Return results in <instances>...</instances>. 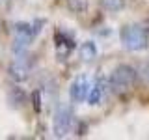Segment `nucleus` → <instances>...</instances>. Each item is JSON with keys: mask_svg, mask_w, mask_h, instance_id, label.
Returning a JSON list of instances; mask_svg holds the SVG:
<instances>
[{"mask_svg": "<svg viewBox=\"0 0 149 140\" xmlns=\"http://www.w3.org/2000/svg\"><path fill=\"white\" fill-rule=\"evenodd\" d=\"M138 80V71L132 67V65H118V67L112 71L110 78H108V84L112 88V92L116 93H127L134 88V84Z\"/></svg>", "mask_w": 149, "mask_h": 140, "instance_id": "nucleus-1", "label": "nucleus"}, {"mask_svg": "<svg viewBox=\"0 0 149 140\" xmlns=\"http://www.w3.org/2000/svg\"><path fill=\"white\" fill-rule=\"evenodd\" d=\"M121 43L127 50H143L147 49L149 39H147V32L146 28L138 26V24H127L121 28Z\"/></svg>", "mask_w": 149, "mask_h": 140, "instance_id": "nucleus-2", "label": "nucleus"}, {"mask_svg": "<svg viewBox=\"0 0 149 140\" xmlns=\"http://www.w3.org/2000/svg\"><path fill=\"white\" fill-rule=\"evenodd\" d=\"M73 127V110L69 106H58L52 118V131L56 138H63L69 134V131Z\"/></svg>", "mask_w": 149, "mask_h": 140, "instance_id": "nucleus-3", "label": "nucleus"}, {"mask_svg": "<svg viewBox=\"0 0 149 140\" xmlns=\"http://www.w3.org/2000/svg\"><path fill=\"white\" fill-rule=\"evenodd\" d=\"M45 24V21H41V19H37L34 22H15V34L17 37H21V39H24L26 43H30L34 37L41 32V26Z\"/></svg>", "mask_w": 149, "mask_h": 140, "instance_id": "nucleus-4", "label": "nucleus"}, {"mask_svg": "<svg viewBox=\"0 0 149 140\" xmlns=\"http://www.w3.org/2000/svg\"><path fill=\"white\" fill-rule=\"evenodd\" d=\"M90 88H91V84H90V80H88L86 75L77 77V78L71 82V88H69V97H71V101L80 103V101H84V99H88Z\"/></svg>", "mask_w": 149, "mask_h": 140, "instance_id": "nucleus-5", "label": "nucleus"}, {"mask_svg": "<svg viewBox=\"0 0 149 140\" xmlns=\"http://www.w3.org/2000/svg\"><path fill=\"white\" fill-rule=\"evenodd\" d=\"M30 64H28L26 58H15L8 67V75L11 80L15 82H24L28 77H30Z\"/></svg>", "mask_w": 149, "mask_h": 140, "instance_id": "nucleus-6", "label": "nucleus"}, {"mask_svg": "<svg viewBox=\"0 0 149 140\" xmlns=\"http://www.w3.org/2000/svg\"><path fill=\"white\" fill-rule=\"evenodd\" d=\"M8 103L13 106V108H21V106H24L26 93L22 92V88H19V86L9 88V90H8Z\"/></svg>", "mask_w": 149, "mask_h": 140, "instance_id": "nucleus-7", "label": "nucleus"}, {"mask_svg": "<svg viewBox=\"0 0 149 140\" xmlns=\"http://www.w3.org/2000/svg\"><path fill=\"white\" fill-rule=\"evenodd\" d=\"M102 95H104V80L93 82V86L90 88V93H88V103L90 105H99Z\"/></svg>", "mask_w": 149, "mask_h": 140, "instance_id": "nucleus-8", "label": "nucleus"}, {"mask_svg": "<svg viewBox=\"0 0 149 140\" xmlns=\"http://www.w3.org/2000/svg\"><path fill=\"white\" fill-rule=\"evenodd\" d=\"M78 54H80V58L84 62H91L93 58L97 56V47L93 41H84L80 45V49H78Z\"/></svg>", "mask_w": 149, "mask_h": 140, "instance_id": "nucleus-9", "label": "nucleus"}, {"mask_svg": "<svg viewBox=\"0 0 149 140\" xmlns=\"http://www.w3.org/2000/svg\"><path fill=\"white\" fill-rule=\"evenodd\" d=\"M101 6L106 11L116 13V11H121L125 8V0H101Z\"/></svg>", "mask_w": 149, "mask_h": 140, "instance_id": "nucleus-10", "label": "nucleus"}, {"mask_svg": "<svg viewBox=\"0 0 149 140\" xmlns=\"http://www.w3.org/2000/svg\"><path fill=\"white\" fill-rule=\"evenodd\" d=\"M67 2V8L74 13H86L88 11V0H65Z\"/></svg>", "mask_w": 149, "mask_h": 140, "instance_id": "nucleus-11", "label": "nucleus"}, {"mask_svg": "<svg viewBox=\"0 0 149 140\" xmlns=\"http://www.w3.org/2000/svg\"><path fill=\"white\" fill-rule=\"evenodd\" d=\"M32 106H34V110H36V112H39V110H41V93L37 92V90L32 92Z\"/></svg>", "mask_w": 149, "mask_h": 140, "instance_id": "nucleus-12", "label": "nucleus"}, {"mask_svg": "<svg viewBox=\"0 0 149 140\" xmlns=\"http://www.w3.org/2000/svg\"><path fill=\"white\" fill-rule=\"evenodd\" d=\"M146 77H147V82H149V65H147V73H146Z\"/></svg>", "mask_w": 149, "mask_h": 140, "instance_id": "nucleus-13", "label": "nucleus"}]
</instances>
